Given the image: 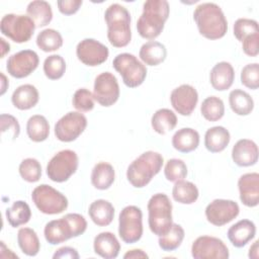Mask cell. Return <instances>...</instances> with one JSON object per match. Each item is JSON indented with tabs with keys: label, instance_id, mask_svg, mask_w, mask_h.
Instances as JSON below:
<instances>
[{
	"label": "cell",
	"instance_id": "cell-1",
	"mask_svg": "<svg viewBox=\"0 0 259 259\" xmlns=\"http://www.w3.org/2000/svg\"><path fill=\"white\" fill-rule=\"evenodd\" d=\"M170 13L166 0H148L143 5V13L137 21V30L145 38L154 40L164 29Z\"/></svg>",
	"mask_w": 259,
	"mask_h": 259
},
{
	"label": "cell",
	"instance_id": "cell-2",
	"mask_svg": "<svg viewBox=\"0 0 259 259\" xmlns=\"http://www.w3.org/2000/svg\"><path fill=\"white\" fill-rule=\"evenodd\" d=\"M193 19L199 33L208 39H219L228 31V21L222 8L212 2L201 3L194 9Z\"/></svg>",
	"mask_w": 259,
	"mask_h": 259
},
{
	"label": "cell",
	"instance_id": "cell-3",
	"mask_svg": "<svg viewBox=\"0 0 259 259\" xmlns=\"http://www.w3.org/2000/svg\"><path fill=\"white\" fill-rule=\"evenodd\" d=\"M107 25V38L114 48H124L132 39L131 14L128 10L118 4H110L104 12Z\"/></svg>",
	"mask_w": 259,
	"mask_h": 259
},
{
	"label": "cell",
	"instance_id": "cell-4",
	"mask_svg": "<svg viewBox=\"0 0 259 259\" xmlns=\"http://www.w3.org/2000/svg\"><path fill=\"white\" fill-rule=\"evenodd\" d=\"M87 229V222L80 213H67L63 218L46 224L44 235L51 245H58L71 238L79 237Z\"/></svg>",
	"mask_w": 259,
	"mask_h": 259
},
{
	"label": "cell",
	"instance_id": "cell-5",
	"mask_svg": "<svg viewBox=\"0 0 259 259\" xmlns=\"http://www.w3.org/2000/svg\"><path fill=\"white\" fill-rule=\"evenodd\" d=\"M163 156L154 151H147L136 158L127 167L126 178L136 188L147 186L162 169Z\"/></svg>",
	"mask_w": 259,
	"mask_h": 259
},
{
	"label": "cell",
	"instance_id": "cell-6",
	"mask_svg": "<svg viewBox=\"0 0 259 259\" xmlns=\"http://www.w3.org/2000/svg\"><path fill=\"white\" fill-rule=\"evenodd\" d=\"M148 224L151 232L160 237L167 234L172 225V203L165 193H156L148 201Z\"/></svg>",
	"mask_w": 259,
	"mask_h": 259
},
{
	"label": "cell",
	"instance_id": "cell-7",
	"mask_svg": "<svg viewBox=\"0 0 259 259\" xmlns=\"http://www.w3.org/2000/svg\"><path fill=\"white\" fill-rule=\"evenodd\" d=\"M112 66L121 76L123 84L128 88L139 87L147 77L146 66L135 55L130 53L118 54L113 59Z\"/></svg>",
	"mask_w": 259,
	"mask_h": 259
},
{
	"label": "cell",
	"instance_id": "cell-8",
	"mask_svg": "<svg viewBox=\"0 0 259 259\" xmlns=\"http://www.w3.org/2000/svg\"><path fill=\"white\" fill-rule=\"evenodd\" d=\"M31 199L36 208L45 214H58L68 207V198L48 184L36 186L31 192Z\"/></svg>",
	"mask_w": 259,
	"mask_h": 259
},
{
	"label": "cell",
	"instance_id": "cell-9",
	"mask_svg": "<svg viewBox=\"0 0 259 259\" xmlns=\"http://www.w3.org/2000/svg\"><path fill=\"white\" fill-rule=\"evenodd\" d=\"M35 28L33 20L28 15L9 13L5 14L0 21L1 33L17 44L28 41Z\"/></svg>",
	"mask_w": 259,
	"mask_h": 259
},
{
	"label": "cell",
	"instance_id": "cell-10",
	"mask_svg": "<svg viewBox=\"0 0 259 259\" xmlns=\"http://www.w3.org/2000/svg\"><path fill=\"white\" fill-rule=\"evenodd\" d=\"M143 212L136 205H127L118 215V235L125 244H134L143 236Z\"/></svg>",
	"mask_w": 259,
	"mask_h": 259
},
{
	"label": "cell",
	"instance_id": "cell-11",
	"mask_svg": "<svg viewBox=\"0 0 259 259\" xmlns=\"http://www.w3.org/2000/svg\"><path fill=\"white\" fill-rule=\"evenodd\" d=\"M79 158L76 152L66 149L52 157L47 165L48 177L57 183L67 181L78 169Z\"/></svg>",
	"mask_w": 259,
	"mask_h": 259
},
{
	"label": "cell",
	"instance_id": "cell-12",
	"mask_svg": "<svg viewBox=\"0 0 259 259\" xmlns=\"http://www.w3.org/2000/svg\"><path fill=\"white\" fill-rule=\"evenodd\" d=\"M87 118L79 111H70L63 115L55 124L56 138L64 143L75 141L86 128Z\"/></svg>",
	"mask_w": 259,
	"mask_h": 259
},
{
	"label": "cell",
	"instance_id": "cell-13",
	"mask_svg": "<svg viewBox=\"0 0 259 259\" xmlns=\"http://www.w3.org/2000/svg\"><path fill=\"white\" fill-rule=\"evenodd\" d=\"M120 90L116 77L110 72L99 74L94 80L93 97L101 106L109 107L119 98Z\"/></svg>",
	"mask_w": 259,
	"mask_h": 259
},
{
	"label": "cell",
	"instance_id": "cell-14",
	"mask_svg": "<svg viewBox=\"0 0 259 259\" xmlns=\"http://www.w3.org/2000/svg\"><path fill=\"white\" fill-rule=\"evenodd\" d=\"M191 255L194 259H227L229 249L219 238L212 236H200L191 246Z\"/></svg>",
	"mask_w": 259,
	"mask_h": 259
},
{
	"label": "cell",
	"instance_id": "cell-15",
	"mask_svg": "<svg viewBox=\"0 0 259 259\" xmlns=\"http://www.w3.org/2000/svg\"><path fill=\"white\" fill-rule=\"evenodd\" d=\"M240 212L239 204L232 199L217 198L205 207V218L213 226L222 227L238 217Z\"/></svg>",
	"mask_w": 259,
	"mask_h": 259
},
{
	"label": "cell",
	"instance_id": "cell-16",
	"mask_svg": "<svg viewBox=\"0 0 259 259\" xmlns=\"http://www.w3.org/2000/svg\"><path fill=\"white\" fill-rule=\"evenodd\" d=\"M38 55L32 50H22L11 55L6 63V70L10 76L22 79L29 76L38 66Z\"/></svg>",
	"mask_w": 259,
	"mask_h": 259
},
{
	"label": "cell",
	"instance_id": "cell-17",
	"mask_svg": "<svg viewBox=\"0 0 259 259\" xmlns=\"http://www.w3.org/2000/svg\"><path fill=\"white\" fill-rule=\"evenodd\" d=\"M76 56L84 65L96 67L108 59L109 51L105 45L94 38H84L76 47Z\"/></svg>",
	"mask_w": 259,
	"mask_h": 259
},
{
	"label": "cell",
	"instance_id": "cell-18",
	"mask_svg": "<svg viewBox=\"0 0 259 259\" xmlns=\"http://www.w3.org/2000/svg\"><path fill=\"white\" fill-rule=\"evenodd\" d=\"M172 107L180 115L188 116L195 109L198 102L196 89L189 84H182L172 90L170 94Z\"/></svg>",
	"mask_w": 259,
	"mask_h": 259
},
{
	"label": "cell",
	"instance_id": "cell-19",
	"mask_svg": "<svg viewBox=\"0 0 259 259\" xmlns=\"http://www.w3.org/2000/svg\"><path fill=\"white\" fill-rule=\"evenodd\" d=\"M240 200L248 207H255L259 203V174L246 173L238 180Z\"/></svg>",
	"mask_w": 259,
	"mask_h": 259
},
{
	"label": "cell",
	"instance_id": "cell-20",
	"mask_svg": "<svg viewBox=\"0 0 259 259\" xmlns=\"http://www.w3.org/2000/svg\"><path fill=\"white\" fill-rule=\"evenodd\" d=\"M232 159L240 167L253 166L258 161V147L249 139L239 140L232 149Z\"/></svg>",
	"mask_w": 259,
	"mask_h": 259
},
{
	"label": "cell",
	"instance_id": "cell-21",
	"mask_svg": "<svg viewBox=\"0 0 259 259\" xmlns=\"http://www.w3.org/2000/svg\"><path fill=\"white\" fill-rule=\"evenodd\" d=\"M228 239L236 248L246 246L256 235V226L250 220H241L228 230Z\"/></svg>",
	"mask_w": 259,
	"mask_h": 259
},
{
	"label": "cell",
	"instance_id": "cell-22",
	"mask_svg": "<svg viewBox=\"0 0 259 259\" xmlns=\"http://www.w3.org/2000/svg\"><path fill=\"white\" fill-rule=\"evenodd\" d=\"M235 71L229 62L217 63L209 73V81L213 89L218 91L228 90L234 83Z\"/></svg>",
	"mask_w": 259,
	"mask_h": 259
},
{
	"label": "cell",
	"instance_id": "cell-23",
	"mask_svg": "<svg viewBox=\"0 0 259 259\" xmlns=\"http://www.w3.org/2000/svg\"><path fill=\"white\" fill-rule=\"evenodd\" d=\"M95 254L104 259H114L120 251V244L111 232H102L98 234L93 241Z\"/></svg>",
	"mask_w": 259,
	"mask_h": 259
},
{
	"label": "cell",
	"instance_id": "cell-24",
	"mask_svg": "<svg viewBox=\"0 0 259 259\" xmlns=\"http://www.w3.org/2000/svg\"><path fill=\"white\" fill-rule=\"evenodd\" d=\"M39 99V94L35 86L23 84L18 86L12 93L11 102L19 110H28L34 107Z\"/></svg>",
	"mask_w": 259,
	"mask_h": 259
},
{
	"label": "cell",
	"instance_id": "cell-25",
	"mask_svg": "<svg viewBox=\"0 0 259 259\" xmlns=\"http://www.w3.org/2000/svg\"><path fill=\"white\" fill-rule=\"evenodd\" d=\"M199 142L198 132L191 127H182L172 137V146L180 153H190L196 150Z\"/></svg>",
	"mask_w": 259,
	"mask_h": 259
},
{
	"label": "cell",
	"instance_id": "cell-26",
	"mask_svg": "<svg viewBox=\"0 0 259 259\" xmlns=\"http://www.w3.org/2000/svg\"><path fill=\"white\" fill-rule=\"evenodd\" d=\"M230 141V132L222 125L208 128L204 135V146L210 153L223 152L228 147Z\"/></svg>",
	"mask_w": 259,
	"mask_h": 259
},
{
	"label": "cell",
	"instance_id": "cell-27",
	"mask_svg": "<svg viewBox=\"0 0 259 259\" xmlns=\"http://www.w3.org/2000/svg\"><path fill=\"white\" fill-rule=\"evenodd\" d=\"M88 214L96 226L106 227L114 218V207L108 200L96 199L89 205Z\"/></svg>",
	"mask_w": 259,
	"mask_h": 259
},
{
	"label": "cell",
	"instance_id": "cell-28",
	"mask_svg": "<svg viewBox=\"0 0 259 259\" xmlns=\"http://www.w3.org/2000/svg\"><path fill=\"white\" fill-rule=\"evenodd\" d=\"M139 57L145 65L158 66L165 61L167 57V50L162 42L149 40L141 47Z\"/></svg>",
	"mask_w": 259,
	"mask_h": 259
},
{
	"label": "cell",
	"instance_id": "cell-29",
	"mask_svg": "<svg viewBox=\"0 0 259 259\" xmlns=\"http://www.w3.org/2000/svg\"><path fill=\"white\" fill-rule=\"evenodd\" d=\"M90 178L94 188L98 190H106L115 180L114 168L107 162H99L93 167Z\"/></svg>",
	"mask_w": 259,
	"mask_h": 259
},
{
	"label": "cell",
	"instance_id": "cell-30",
	"mask_svg": "<svg viewBox=\"0 0 259 259\" xmlns=\"http://www.w3.org/2000/svg\"><path fill=\"white\" fill-rule=\"evenodd\" d=\"M26 13L33 20L36 27H44L53 19L52 6L49 2L44 0L29 2L26 7Z\"/></svg>",
	"mask_w": 259,
	"mask_h": 259
},
{
	"label": "cell",
	"instance_id": "cell-31",
	"mask_svg": "<svg viewBox=\"0 0 259 259\" xmlns=\"http://www.w3.org/2000/svg\"><path fill=\"white\" fill-rule=\"evenodd\" d=\"M176 124L177 116L174 111L169 108H160L156 110L151 118V125L159 135H166L174 130Z\"/></svg>",
	"mask_w": 259,
	"mask_h": 259
},
{
	"label": "cell",
	"instance_id": "cell-32",
	"mask_svg": "<svg viewBox=\"0 0 259 259\" xmlns=\"http://www.w3.org/2000/svg\"><path fill=\"white\" fill-rule=\"evenodd\" d=\"M26 134L35 143L46 141L50 135V124L48 119L40 114L30 116L26 122Z\"/></svg>",
	"mask_w": 259,
	"mask_h": 259
},
{
	"label": "cell",
	"instance_id": "cell-33",
	"mask_svg": "<svg viewBox=\"0 0 259 259\" xmlns=\"http://www.w3.org/2000/svg\"><path fill=\"white\" fill-rule=\"evenodd\" d=\"M5 217L12 228H17L29 222L31 219V209L25 201L16 200L6 209Z\"/></svg>",
	"mask_w": 259,
	"mask_h": 259
},
{
	"label": "cell",
	"instance_id": "cell-34",
	"mask_svg": "<svg viewBox=\"0 0 259 259\" xmlns=\"http://www.w3.org/2000/svg\"><path fill=\"white\" fill-rule=\"evenodd\" d=\"M229 103L231 109L238 115H248L254 108L253 98L242 89H234L230 92Z\"/></svg>",
	"mask_w": 259,
	"mask_h": 259
},
{
	"label": "cell",
	"instance_id": "cell-35",
	"mask_svg": "<svg viewBox=\"0 0 259 259\" xmlns=\"http://www.w3.org/2000/svg\"><path fill=\"white\" fill-rule=\"evenodd\" d=\"M199 196V191L196 185L190 181H176L172 189V197L175 201L182 204L194 203Z\"/></svg>",
	"mask_w": 259,
	"mask_h": 259
},
{
	"label": "cell",
	"instance_id": "cell-36",
	"mask_svg": "<svg viewBox=\"0 0 259 259\" xmlns=\"http://www.w3.org/2000/svg\"><path fill=\"white\" fill-rule=\"evenodd\" d=\"M17 243L20 250L27 256H36L40 249L39 239L34 230L30 228H21L17 233Z\"/></svg>",
	"mask_w": 259,
	"mask_h": 259
},
{
	"label": "cell",
	"instance_id": "cell-37",
	"mask_svg": "<svg viewBox=\"0 0 259 259\" xmlns=\"http://www.w3.org/2000/svg\"><path fill=\"white\" fill-rule=\"evenodd\" d=\"M36 46L46 53L58 51L63 46L61 33L54 28H46L36 36Z\"/></svg>",
	"mask_w": 259,
	"mask_h": 259
},
{
	"label": "cell",
	"instance_id": "cell-38",
	"mask_svg": "<svg viewBox=\"0 0 259 259\" xmlns=\"http://www.w3.org/2000/svg\"><path fill=\"white\" fill-rule=\"evenodd\" d=\"M200 112L206 120L218 121L225 114L224 101L217 96H208L202 101Z\"/></svg>",
	"mask_w": 259,
	"mask_h": 259
},
{
	"label": "cell",
	"instance_id": "cell-39",
	"mask_svg": "<svg viewBox=\"0 0 259 259\" xmlns=\"http://www.w3.org/2000/svg\"><path fill=\"white\" fill-rule=\"evenodd\" d=\"M184 236L185 232L183 228L180 225L173 223L170 231L167 234L159 237V246L163 251H174L180 247Z\"/></svg>",
	"mask_w": 259,
	"mask_h": 259
},
{
	"label": "cell",
	"instance_id": "cell-40",
	"mask_svg": "<svg viewBox=\"0 0 259 259\" xmlns=\"http://www.w3.org/2000/svg\"><path fill=\"white\" fill-rule=\"evenodd\" d=\"M44 73L50 80L62 78L66 72V62L60 55H51L44 61Z\"/></svg>",
	"mask_w": 259,
	"mask_h": 259
},
{
	"label": "cell",
	"instance_id": "cell-41",
	"mask_svg": "<svg viewBox=\"0 0 259 259\" xmlns=\"http://www.w3.org/2000/svg\"><path fill=\"white\" fill-rule=\"evenodd\" d=\"M18 172L23 180L34 183L41 177V165L34 158H26L20 162Z\"/></svg>",
	"mask_w": 259,
	"mask_h": 259
},
{
	"label": "cell",
	"instance_id": "cell-42",
	"mask_svg": "<svg viewBox=\"0 0 259 259\" xmlns=\"http://www.w3.org/2000/svg\"><path fill=\"white\" fill-rule=\"evenodd\" d=\"M164 175L170 182L183 180L187 176V166L181 159H169L164 168Z\"/></svg>",
	"mask_w": 259,
	"mask_h": 259
},
{
	"label": "cell",
	"instance_id": "cell-43",
	"mask_svg": "<svg viewBox=\"0 0 259 259\" xmlns=\"http://www.w3.org/2000/svg\"><path fill=\"white\" fill-rule=\"evenodd\" d=\"M93 93L87 88H79L75 91L72 98L73 106L79 112H88L94 108Z\"/></svg>",
	"mask_w": 259,
	"mask_h": 259
},
{
	"label": "cell",
	"instance_id": "cell-44",
	"mask_svg": "<svg viewBox=\"0 0 259 259\" xmlns=\"http://www.w3.org/2000/svg\"><path fill=\"white\" fill-rule=\"evenodd\" d=\"M234 35L235 37L242 42V40L255 32H259L258 22L250 18H239L234 23Z\"/></svg>",
	"mask_w": 259,
	"mask_h": 259
},
{
	"label": "cell",
	"instance_id": "cell-45",
	"mask_svg": "<svg viewBox=\"0 0 259 259\" xmlns=\"http://www.w3.org/2000/svg\"><path fill=\"white\" fill-rule=\"evenodd\" d=\"M241 83L252 90L259 87V65L258 63L247 64L241 71Z\"/></svg>",
	"mask_w": 259,
	"mask_h": 259
},
{
	"label": "cell",
	"instance_id": "cell-46",
	"mask_svg": "<svg viewBox=\"0 0 259 259\" xmlns=\"http://www.w3.org/2000/svg\"><path fill=\"white\" fill-rule=\"evenodd\" d=\"M0 123H1V134L4 136L7 132L12 140L18 138L20 134V125L18 120L11 114L2 113L0 115Z\"/></svg>",
	"mask_w": 259,
	"mask_h": 259
},
{
	"label": "cell",
	"instance_id": "cell-47",
	"mask_svg": "<svg viewBox=\"0 0 259 259\" xmlns=\"http://www.w3.org/2000/svg\"><path fill=\"white\" fill-rule=\"evenodd\" d=\"M243 52L249 57H256L259 54V32L246 36L242 40Z\"/></svg>",
	"mask_w": 259,
	"mask_h": 259
},
{
	"label": "cell",
	"instance_id": "cell-48",
	"mask_svg": "<svg viewBox=\"0 0 259 259\" xmlns=\"http://www.w3.org/2000/svg\"><path fill=\"white\" fill-rule=\"evenodd\" d=\"M82 0H59L57 2L59 11L64 15L75 14L82 6Z\"/></svg>",
	"mask_w": 259,
	"mask_h": 259
},
{
	"label": "cell",
	"instance_id": "cell-49",
	"mask_svg": "<svg viewBox=\"0 0 259 259\" xmlns=\"http://www.w3.org/2000/svg\"><path fill=\"white\" fill-rule=\"evenodd\" d=\"M79 253L75 248L69 247V246H64L56 250V252L53 255L54 259H79Z\"/></svg>",
	"mask_w": 259,
	"mask_h": 259
},
{
	"label": "cell",
	"instance_id": "cell-50",
	"mask_svg": "<svg viewBox=\"0 0 259 259\" xmlns=\"http://www.w3.org/2000/svg\"><path fill=\"white\" fill-rule=\"evenodd\" d=\"M148 254L146 252H144L141 249H133V250H128L124 255L123 258L124 259H132V258H148Z\"/></svg>",
	"mask_w": 259,
	"mask_h": 259
},
{
	"label": "cell",
	"instance_id": "cell-51",
	"mask_svg": "<svg viewBox=\"0 0 259 259\" xmlns=\"http://www.w3.org/2000/svg\"><path fill=\"white\" fill-rule=\"evenodd\" d=\"M258 245H259V241L258 240H256L254 243H253V245L250 247V249H249V254H248V256H249V258H254V259H257L258 258V256H259V247H258Z\"/></svg>",
	"mask_w": 259,
	"mask_h": 259
},
{
	"label": "cell",
	"instance_id": "cell-52",
	"mask_svg": "<svg viewBox=\"0 0 259 259\" xmlns=\"http://www.w3.org/2000/svg\"><path fill=\"white\" fill-rule=\"evenodd\" d=\"M0 44H1V58H4L5 55L10 51V45L3 37H0Z\"/></svg>",
	"mask_w": 259,
	"mask_h": 259
},
{
	"label": "cell",
	"instance_id": "cell-53",
	"mask_svg": "<svg viewBox=\"0 0 259 259\" xmlns=\"http://www.w3.org/2000/svg\"><path fill=\"white\" fill-rule=\"evenodd\" d=\"M0 75H1V92H0V94L3 95V94L6 92V90L8 89L9 82H8L6 76H5L3 73H1Z\"/></svg>",
	"mask_w": 259,
	"mask_h": 259
}]
</instances>
